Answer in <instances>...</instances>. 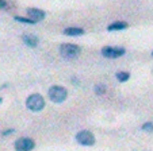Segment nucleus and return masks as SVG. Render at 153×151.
<instances>
[{
    "instance_id": "obj_1",
    "label": "nucleus",
    "mask_w": 153,
    "mask_h": 151,
    "mask_svg": "<svg viewBox=\"0 0 153 151\" xmlns=\"http://www.w3.org/2000/svg\"><path fill=\"white\" fill-rule=\"evenodd\" d=\"M81 47L75 43H62L60 46V54L65 60H75L80 55Z\"/></svg>"
},
{
    "instance_id": "obj_2",
    "label": "nucleus",
    "mask_w": 153,
    "mask_h": 151,
    "mask_svg": "<svg viewBox=\"0 0 153 151\" xmlns=\"http://www.w3.org/2000/svg\"><path fill=\"white\" fill-rule=\"evenodd\" d=\"M48 96H49V99L52 100L53 103L60 104L67 100L68 91L61 85H53V86H50L49 91H48Z\"/></svg>"
},
{
    "instance_id": "obj_3",
    "label": "nucleus",
    "mask_w": 153,
    "mask_h": 151,
    "mask_svg": "<svg viewBox=\"0 0 153 151\" xmlns=\"http://www.w3.org/2000/svg\"><path fill=\"white\" fill-rule=\"evenodd\" d=\"M26 107L31 112H39L45 108V99L39 93H33L26 99Z\"/></svg>"
},
{
    "instance_id": "obj_4",
    "label": "nucleus",
    "mask_w": 153,
    "mask_h": 151,
    "mask_svg": "<svg viewBox=\"0 0 153 151\" xmlns=\"http://www.w3.org/2000/svg\"><path fill=\"white\" fill-rule=\"evenodd\" d=\"M100 53L104 58L115 60V58H119L126 54V49L122 46H104V47H102Z\"/></svg>"
},
{
    "instance_id": "obj_5",
    "label": "nucleus",
    "mask_w": 153,
    "mask_h": 151,
    "mask_svg": "<svg viewBox=\"0 0 153 151\" xmlns=\"http://www.w3.org/2000/svg\"><path fill=\"white\" fill-rule=\"evenodd\" d=\"M75 139H76V142L81 146H94L95 144V140H96L95 135L91 131H88V130H81V131H79L77 134H76Z\"/></svg>"
},
{
    "instance_id": "obj_6",
    "label": "nucleus",
    "mask_w": 153,
    "mask_h": 151,
    "mask_svg": "<svg viewBox=\"0 0 153 151\" xmlns=\"http://www.w3.org/2000/svg\"><path fill=\"white\" fill-rule=\"evenodd\" d=\"M34 147H35V142L31 138H26V136L19 138L14 143L15 151H31Z\"/></svg>"
},
{
    "instance_id": "obj_7",
    "label": "nucleus",
    "mask_w": 153,
    "mask_h": 151,
    "mask_svg": "<svg viewBox=\"0 0 153 151\" xmlns=\"http://www.w3.org/2000/svg\"><path fill=\"white\" fill-rule=\"evenodd\" d=\"M26 12H27V16H29L30 19L35 20L37 23L43 20L45 16H46L45 11H42V10H39V8H35V7H29V8L26 10Z\"/></svg>"
},
{
    "instance_id": "obj_8",
    "label": "nucleus",
    "mask_w": 153,
    "mask_h": 151,
    "mask_svg": "<svg viewBox=\"0 0 153 151\" xmlns=\"http://www.w3.org/2000/svg\"><path fill=\"white\" fill-rule=\"evenodd\" d=\"M127 27H129V24H127L126 22H123V20H117V22H113L111 24H108L107 26V31H122V30H126Z\"/></svg>"
},
{
    "instance_id": "obj_9",
    "label": "nucleus",
    "mask_w": 153,
    "mask_h": 151,
    "mask_svg": "<svg viewBox=\"0 0 153 151\" xmlns=\"http://www.w3.org/2000/svg\"><path fill=\"white\" fill-rule=\"evenodd\" d=\"M22 41H23V43L26 46H29V47H37L38 43H39V39H38L37 35H31V34H26L22 37Z\"/></svg>"
},
{
    "instance_id": "obj_10",
    "label": "nucleus",
    "mask_w": 153,
    "mask_h": 151,
    "mask_svg": "<svg viewBox=\"0 0 153 151\" xmlns=\"http://www.w3.org/2000/svg\"><path fill=\"white\" fill-rule=\"evenodd\" d=\"M62 32L64 35H68V37H81V35H84L85 31L81 27H67Z\"/></svg>"
},
{
    "instance_id": "obj_11",
    "label": "nucleus",
    "mask_w": 153,
    "mask_h": 151,
    "mask_svg": "<svg viewBox=\"0 0 153 151\" xmlns=\"http://www.w3.org/2000/svg\"><path fill=\"white\" fill-rule=\"evenodd\" d=\"M115 77L119 82H126V81H129V78H130V73L129 71H117Z\"/></svg>"
},
{
    "instance_id": "obj_12",
    "label": "nucleus",
    "mask_w": 153,
    "mask_h": 151,
    "mask_svg": "<svg viewBox=\"0 0 153 151\" xmlns=\"http://www.w3.org/2000/svg\"><path fill=\"white\" fill-rule=\"evenodd\" d=\"M14 20L15 22H19V23H25V24H35V20H33V19H30L29 16L27 18H25V16H14Z\"/></svg>"
},
{
    "instance_id": "obj_13",
    "label": "nucleus",
    "mask_w": 153,
    "mask_h": 151,
    "mask_svg": "<svg viewBox=\"0 0 153 151\" xmlns=\"http://www.w3.org/2000/svg\"><path fill=\"white\" fill-rule=\"evenodd\" d=\"M94 92H95V94H98V96H102V94L106 93V85H103V84L95 85V88H94Z\"/></svg>"
},
{
    "instance_id": "obj_14",
    "label": "nucleus",
    "mask_w": 153,
    "mask_h": 151,
    "mask_svg": "<svg viewBox=\"0 0 153 151\" xmlns=\"http://www.w3.org/2000/svg\"><path fill=\"white\" fill-rule=\"evenodd\" d=\"M141 130H144V131H148V132H152L153 131V124H152V123H145V124H142Z\"/></svg>"
},
{
    "instance_id": "obj_15",
    "label": "nucleus",
    "mask_w": 153,
    "mask_h": 151,
    "mask_svg": "<svg viewBox=\"0 0 153 151\" xmlns=\"http://www.w3.org/2000/svg\"><path fill=\"white\" fill-rule=\"evenodd\" d=\"M15 132L14 128H7L4 131H1V136H8V135H12Z\"/></svg>"
},
{
    "instance_id": "obj_16",
    "label": "nucleus",
    "mask_w": 153,
    "mask_h": 151,
    "mask_svg": "<svg viewBox=\"0 0 153 151\" xmlns=\"http://www.w3.org/2000/svg\"><path fill=\"white\" fill-rule=\"evenodd\" d=\"M8 8V1L7 0H0V10H7Z\"/></svg>"
},
{
    "instance_id": "obj_17",
    "label": "nucleus",
    "mask_w": 153,
    "mask_h": 151,
    "mask_svg": "<svg viewBox=\"0 0 153 151\" xmlns=\"http://www.w3.org/2000/svg\"><path fill=\"white\" fill-rule=\"evenodd\" d=\"M72 84H75V85H79V84H80V81L76 80V78L73 77V78H72Z\"/></svg>"
},
{
    "instance_id": "obj_18",
    "label": "nucleus",
    "mask_w": 153,
    "mask_h": 151,
    "mask_svg": "<svg viewBox=\"0 0 153 151\" xmlns=\"http://www.w3.org/2000/svg\"><path fill=\"white\" fill-rule=\"evenodd\" d=\"M1 101H3V99H1V97H0V104H1Z\"/></svg>"
},
{
    "instance_id": "obj_19",
    "label": "nucleus",
    "mask_w": 153,
    "mask_h": 151,
    "mask_svg": "<svg viewBox=\"0 0 153 151\" xmlns=\"http://www.w3.org/2000/svg\"><path fill=\"white\" fill-rule=\"evenodd\" d=\"M152 55H153V52H152Z\"/></svg>"
}]
</instances>
